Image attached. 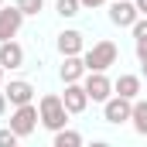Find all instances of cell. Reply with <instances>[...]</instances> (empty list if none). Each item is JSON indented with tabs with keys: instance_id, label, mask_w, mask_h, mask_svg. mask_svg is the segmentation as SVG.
Wrapping results in <instances>:
<instances>
[{
	"instance_id": "6da1fadb",
	"label": "cell",
	"mask_w": 147,
	"mask_h": 147,
	"mask_svg": "<svg viewBox=\"0 0 147 147\" xmlns=\"http://www.w3.org/2000/svg\"><path fill=\"white\" fill-rule=\"evenodd\" d=\"M38 116H41V127H45V130H51V134L65 130V123H69V110H65L62 96H55V92L41 96V106H38Z\"/></svg>"
},
{
	"instance_id": "7a4b0ae2",
	"label": "cell",
	"mask_w": 147,
	"mask_h": 147,
	"mask_svg": "<svg viewBox=\"0 0 147 147\" xmlns=\"http://www.w3.org/2000/svg\"><path fill=\"white\" fill-rule=\"evenodd\" d=\"M82 62H86V72H106L110 65H116V45L113 41H96L82 55Z\"/></svg>"
},
{
	"instance_id": "3957f363",
	"label": "cell",
	"mask_w": 147,
	"mask_h": 147,
	"mask_svg": "<svg viewBox=\"0 0 147 147\" xmlns=\"http://www.w3.org/2000/svg\"><path fill=\"white\" fill-rule=\"evenodd\" d=\"M38 106H17V110L10 113V130L17 134V137H28V134H34V127H38Z\"/></svg>"
},
{
	"instance_id": "277c9868",
	"label": "cell",
	"mask_w": 147,
	"mask_h": 147,
	"mask_svg": "<svg viewBox=\"0 0 147 147\" xmlns=\"http://www.w3.org/2000/svg\"><path fill=\"white\" fill-rule=\"evenodd\" d=\"M82 89H86V96H89L92 103H106L110 92H113V82L106 79V72H86Z\"/></svg>"
},
{
	"instance_id": "5b68a950",
	"label": "cell",
	"mask_w": 147,
	"mask_h": 147,
	"mask_svg": "<svg viewBox=\"0 0 147 147\" xmlns=\"http://www.w3.org/2000/svg\"><path fill=\"white\" fill-rule=\"evenodd\" d=\"M130 113H134V103L130 99H123V96H110L106 103H103V116H106V123H127L130 120Z\"/></svg>"
},
{
	"instance_id": "8992f818",
	"label": "cell",
	"mask_w": 147,
	"mask_h": 147,
	"mask_svg": "<svg viewBox=\"0 0 147 147\" xmlns=\"http://www.w3.org/2000/svg\"><path fill=\"white\" fill-rule=\"evenodd\" d=\"M21 24H24V14L17 7H3L0 10V45L3 41H14L17 31H21Z\"/></svg>"
},
{
	"instance_id": "52a82bcc",
	"label": "cell",
	"mask_w": 147,
	"mask_h": 147,
	"mask_svg": "<svg viewBox=\"0 0 147 147\" xmlns=\"http://www.w3.org/2000/svg\"><path fill=\"white\" fill-rule=\"evenodd\" d=\"M137 7L130 3V0H113V7H110V21L116 24V28H134L137 24Z\"/></svg>"
},
{
	"instance_id": "ba28073f",
	"label": "cell",
	"mask_w": 147,
	"mask_h": 147,
	"mask_svg": "<svg viewBox=\"0 0 147 147\" xmlns=\"http://www.w3.org/2000/svg\"><path fill=\"white\" fill-rule=\"evenodd\" d=\"M3 96H7V103H10V106H28V103L34 99V86H31V82H24V79H14V82L3 89Z\"/></svg>"
},
{
	"instance_id": "9c48e42d",
	"label": "cell",
	"mask_w": 147,
	"mask_h": 147,
	"mask_svg": "<svg viewBox=\"0 0 147 147\" xmlns=\"http://www.w3.org/2000/svg\"><path fill=\"white\" fill-rule=\"evenodd\" d=\"M62 103H65V110H69V113H82L86 106H89V96H86L82 82H72V86H65V92H62Z\"/></svg>"
},
{
	"instance_id": "30bf717a",
	"label": "cell",
	"mask_w": 147,
	"mask_h": 147,
	"mask_svg": "<svg viewBox=\"0 0 147 147\" xmlns=\"http://www.w3.org/2000/svg\"><path fill=\"white\" fill-rule=\"evenodd\" d=\"M21 65H24V48L17 41H3L0 45V69L7 72V69H21Z\"/></svg>"
},
{
	"instance_id": "8fae6325",
	"label": "cell",
	"mask_w": 147,
	"mask_h": 147,
	"mask_svg": "<svg viewBox=\"0 0 147 147\" xmlns=\"http://www.w3.org/2000/svg\"><path fill=\"white\" fill-rule=\"evenodd\" d=\"M113 89H116V96L137 103V96H140V75H120V79L113 82Z\"/></svg>"
},
{
	"instance_id": "7c38bea8",
	"label": "cell",
	"mask_w": 147,
	"mask_h": 147,
	"mask_svg": "<svg viewBox=\"0 0 147 147\" xmlns=\"http://www.w3.org/2000/svg\"><path fill=\"white\" fill-rule=\"evenodd\" d=\"M58 51H62V58L82 55V34L79 31H62L58 34Z\"/></svg>"
},
{
	"instance_id": "4fadbf2b",
	"label": "cell",
	"mask_w": 147,
	"mask_h": 147,
	"mask_svg": "<svg viewBox=\"0 0 147 147\" xmlns=\"http://www.w3.org/2000/svg\"><path fill=\"white\" fill-rule=\"evenodd\" d=\"M86 75V62H82V55H72V58H65L62 62V79H65V86H72Z\"/></svg>"
},
{
	"instance_id": "5bb4252c",
	"label": "cell",
	"mask_w": 147,
	"mask_h": 147,
	"mask_svg": "<svg viewBox=\"0 0 147 147\" xmlns=\"http://www.w3.org/2000/svg\"><path fill=\"white\" fill-rule=\"evenodd\" d=\"M130 120H134V130L147 137V99H137V103H134V113H130Z\"/></svg>"
},
{
	"instance_id": "9a60e30c",
	"label": "cell",
	"mask_w": 147,
	"mask_h": 147,
	"mask_svg": "<svg viewBox=\"0 0 147 147\" xmlns=\"http://www.w3.org/2000/svg\"><path fill=\"white\" fill-rule=\"evenodd\" d=\"M51 147H82V134L65 127V130H58V134H55V144H51Z\"/></svg>"
},
{
	"instance_id": "2e32d148",
	"label": "cell",
	"mask_w": 147,
	"mask_h": 147,
	"mask_svg": "<svg viewBox=\"0 0 147 147\" xmlns=\"http://www.w3.org/2000/svg\"><path fill=\"white\" fill-rule=\"evenodd\" d=\"M14 7H17V10H21L24 17H34V14H41V7H45V0H17Z\"/></svg>"
},
{
	"instance_id": "e0dca14e",
	"label": "cell",
	"mask_w": 147,
	"mask_h": 147,
	"mask_svg": "<svg viewBox=\"0 0 147 147\" xmlns=\"http://www.w3.org/2000/svg\"><path fill=\"white\" fill-rule=\"evenodd\" d=\"M79 7H82L79 0H55V10H58L62 17H75V14H79Z\"/></svg>"
},
{
	"instance_id": "ac0fdd59",
	"label": "cell",
	"mask_w": 147,
	"mask_h": 147,
	"mask_svg": "<svg viewBox=\"0 0 147 147\" xmlns=\"http://www.w3.org/2000/svg\"><path fill=\"white\" fill-rule=\"evenodd\" d=\"M0 147H17V134H14L10 127H3V130H0Z\"/></svg>"
},
{
	"instance_id": "d6986e66",
	"label": "cell",
	"mask_w": 147,
	"mask_h": 147,
	"mask_svg": "<svg viewBox=\"0 0 147 147\" xmlns=\"http://www.w3.org/2000/svg\"><path fill=\"white\" fill-rule=\"evenodd\" d=\"M134 38H137V41H147V17H137V24H134Z\"/></svg>"
},
{
	"instance_id": "ffe728a7",
	"label": "cell",
	"mask_w": 147,
	"mask_h": 147,
	"mask_svg": "<svg viewBox=\"0 0 147 147\" xmlns=\"http://www.w3.org/2000/svg\"><path fill=\"white\" fill-rule=\"evenodd\" d=\"M137 58L147 62V41H137Z\"/></svg>"
},
{
	"instance_id": "44dd1931",
	"label": "cell",
	"mask_w": 147,
	"mask_h": 147,
	"mask_svg": "<svg viewBox=\"0 0 147 147\" xmlns=\"http://www.w3.org/2000/svg\"><path fill=\"white\" fill-rule=\"evenodd\" d=\"M134 7H137V14H140V17H147V0H134Z\"/></svg>"
},
{
	"instance_id": "7402d4cb",
	"label": "cell",
	"mask_w": 147,
	"mask_h": 147,
	"mask_svg": "<svg viewBox=\"0 0 147 147\" xmlns=\"http://www.w3.org/2000/svg\"><path fill=\"white\" fill-rule=\"evenodd\" d=\"M79 3H82V7H99L103 0H79Z\"/></svg>"
},
{
	"instance_id": "603a6c76",
	"label": "cell",
	"mask_w": 147,
	"mask_h": 147,
	"mask_svg": "<svg viewBox=\"0 0 147 147\" xmlns=\"http://www.w3.org/2000/svg\"><path fill=\"white\" fill-rule=\"evenodd\" d=\"M3 110H7V96H3V89H0V116H3Z\"/></svg>"
},
{
	"instance_id": "cb8c5ba5",
	"label": "cell",
	"mask_w": 147,
	"mask_h": 147,
	"mask_svg": "<svg viewBox=\"0 0 147 147\" xmlns=\"http://www.w3.org/2000/svg\"><path fill=\"white\" fill-rule=\"evenodd\" d=\"M89 147H110V144H106V140H92Z\"/></svg>"
},
{
	"instance_id": "d4e9b609",
	"label": "cell",
	"mask_w": 147,
	"mask_h": 147,
	"mask_svg": "<svg viewBox=\"0 0 147 147\" xmlns=\"http://www.w3.org/2000/svg\"><path fill=\"white\" fill-rule=\"evenodd\" d=\"M140 65H144V75H147V62H140Z\"/></svg>"
},
{
	"instance_id": "484cf974",
	"label": "cell",
	"mask_w": 147,
	"mask_h": 147,
	"mask_svg": "<svg viewBox=\"0 0 147 147\" xmlns=\"http://www.w3.org/2000/svg\"><path fill=\"white\" fill-rule=\"evenodd\" d=\"M0 82H3V69H0Z\"/></svg>"
},
{
	"instance_id": "4316f807",
	"label": "cell",
	"mask_w": 147,
	"mask_h": 147,
	"mask_svg": "<svg viewBox=\"0 0 147 147\" xmlns=\"http://www.w3.org/2000/svg\"><path fill=\"white\" fill-rule=\"evenodd\" d=\"M0 3H3V0H0Z\"/></svg>"
}]
</instances>
